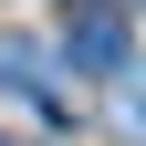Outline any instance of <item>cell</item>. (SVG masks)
Returning a JSON list of instances; mask_svg holds the SVG:
<instances>
[{
    "instance_id": "obj_1",
    "label": "cell",
    "mask_w": 146,
    "mask_h": 146,
    "mask_svg": "<svg viewBox=\"0 0 146 146\" xmlns=\"http://www.w3.org/2000/svg\"><path fill=\"white\" fill-rule=\"evenodd\" d=\"M63 63L73 73H125V63H136V31H125L115 0H73V11H63Z\"/></svg>"
},
{
    "instance_id": "obj_2",
    "label": "cell",
    "mask_w": 146,
    "mask_h": 146,
    "mask_svg": "<svg viewBox=\"0 0 146 146\" xmlns=\"http://www.w3.org/2000/svg\"><path fill=\"white\" fill-rule=\"evenodd\" d=\"M0 94H42V52L21 31H0Z\"/></svg>"
},
{
    "instance_id": "obj_3",
    "label": "cell",
    "mask_w": 146,
    "mask_h": 146,
    "mask_svg": "<svg viewBox=\"0 0 146 146\" xmlns=\"http://www.w3.org/2000/svg\"><path fill=\"white\" fill-rule=\"evenodd\" d=\"M115 115H125V125L146 136V73H136V63H125V94H115Z\"/></svg>"
},
{
    "instance_id": "obj_4",
    "label": "cell",
    "mask_w": 146,
    "mask_h": 146,
    "mask_svg": "<svg viewBox=\"0 0 146 146\" xmlns=\"http://www.w3.org/2000/svg\"><path fill=\"white\" fill-rule=\"evenodd\" d=\"M0 146H11V136H0Z\"/></svg>"
}]
</instances>
